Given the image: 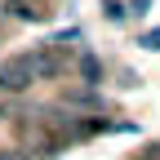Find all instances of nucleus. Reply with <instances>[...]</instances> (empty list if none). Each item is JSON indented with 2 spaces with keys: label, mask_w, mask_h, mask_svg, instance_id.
<instances>
[{
  "label": "nucleus",
  "mask_w": 160,
  "mask_h": 160,
  "mask_svg": "<svg viewBox=\"0 0 160 160\" xmlns=\"http://www.w3.org/2000/svg\"><path fill=\"white\" fill-rule=\"evenodd\" d=\"M45 71H58V58L49 49H27L0 62V93H27L36 80H45Z\"/></svg>",
  "instance_id": "nucleus-1"
},
{
  "label": "nucleus",
  "mask_w": 160,
  "mask_h": 160,
  "mask_svg": "<svg viewBox=\"0 0 160 160\" xmlns=\"http://www.w3.org/2000/svg\"><path fill=\"white\" fill-rule=\"evenodd\" d=\"M147 49H160V27H156V31H147Z\"/></svg>",
  "instance_id": "nucleus-2"
}]
</instances>
